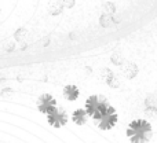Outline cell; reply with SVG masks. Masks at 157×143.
Instances as JSON below:
<instances>
[{
  "instance_id": "cell-1",
  "label": "cell",
  "mask_w": 157,
  "mask_h": 143,
  "mask_svg": "<svg viewBox=\"0 0 157 143\" xmlns=\"http://www.w3.org/2000/svg\"><path fill=\"white\" fill-rule=\"evenodd\" d=\"M86 111L88 116H91L94 120L99 121L102 117L108 116V114L116 113L114 107H112L106 99L99 95H92L86 100Z\"/></svg>"
},
{
  "instance_id": "cell-2",
  "label": "cell",
  "mask_w": 157,
  "mask_h": 143,
  "mask_svg": "<svg viewBox=\"0 0 157 143\" xmlns=\"http://www.w3.org/2000/svg\"><path fill=\"white\" fill-rule=\"evenodd\" d=\"M127 136L131 143H147L152 138V125L146 120H134L127 127Z\"/></svg>"
},
{
  "instance_id": "cell-3",
  "label": "cell",
  "mask_w": 157,
  "mask_h": 143,
  "mask_svg": "<svg viewBox=\"0 0 157 143\" xmlns=\"http://www.w3.org/2000/svg\"><path fill=\"white\" fill-rule=\"evenodd\" d=\"M47 121L52 127L59 128V127H63L68 122V116H66V113L62 109H55L52 113L47 114Z\"/></svg>"
},
{
  "instance_id": "cell-4",
  "label": "cell",
  "mask_w": 157,
  "mask_h": 143,
  "mask_svg": "<svg viewBox=\"0 0 157 143\" xmlns=\"http://www.w3.org/2000/svg\"><path fill=\"white\" fill-rule=\"evenodd\" d=\"M37 107L41 113L44 114H50L55 110V99L51 96V95L46 94V95H41L37 100Z\"/></svg>"
},
{
  "instance_id": "cell-5",
  "label": "cell",
  "mask_w": 157,
  "mask_h": 143,
  "mask_svg": "<svg viewBox=\"0 0 157 143\" xmlns=\"http://www.w3.org/2000/svg\"><path fill=\"white\" fill-rule=\"evenodd\" d=\"M116 122H117V114L112 113V114H108V116L102 117V119L99 120V122H98V125H99L101 130L108 131V130H112V128L116 125Z\"/></svg>"
},
{
  "instance_id": "cell-6",
  "label": "cell",
  "mask_w": 157,
  "mask_h": 143,
  "mask_svg": "<svg viewBox=\"0 0 157 143\" xmlns=\"http://www.w3.org/2000/svg\"><path fill=\"white\" fill-rule=\"evenodd\" d=\"M63 95H65V98L68 100L73 102V100H76L78 98L80 92H78V88L76 85H66L65 89H63Z\"/></svg>"
},
{
  "instance_id": "cell-7",
  "label": "cell",
  "mask_w": 157,
  "mask_h": 143,
  "mask_svg": "<svg viewBox=\"0 0 157 143\" xmlns=\"http://www.w3.org/2000/svg\"><path fill=\"white\" fill-rule=\"evenodd\" d=\"M123 72L128 78H134L138 74V66L132 62H123Z\"/></svg>"
},
{
  "instance_id": "cell-8",
  "label": "cell",
  "mask_w": 157,
  "mask_h": 143,
  "mask_svg": "<svg viewBox=\"0 0 157 143\" xmlns=\"http://www.w3.org/2000/svg\"><path fill=\"white\" fill-rule=\"evenodd\" d=\"M87 117H88L87 111L86 110H81V109H77V110H75L73 114H72V120H73V122H76V124H78V125L86 124Z\"/></svg>"
},
{
  "instance_id": "cell-9",
  "label": "cell",
  "mask_w": 157,
  "mask_h": 143,
  "mask_svg": "<svg viewBox=\"0 0 157 143\" xmlns=\"http://www.w3.org/2000/svg\"><path fill=\"white\" fill-rule=\"evenodd\" d=\"M113 14H106V13H103V15L101 17V25L102 26H109V25H112L113 24Z\"/></svg>"
},
{
  "instance_id": "cell-10",
  "label": "cell",
  "mask_w": 157,
  "mask_h": 143,
  "mask_svg": "<svg viewBox=\"0 0 157 143\" xmlns=\"http://www.w3.org/2000/svg\"><path fill=\"white\" fill-rule=\"evenodd\" d=\"M112 62H113L114 65H123L124 59H123V57L120 54H113L112 55Z\"/></svg>"
},
{
  "instance_id": "cell-11",
  "label": "cell",
  "mask_w": 157,
  "mask_h": 143,
  "mask_svg": "<svg viewBox=\"0 0 157 143\" xmlns=\"http://www.w3.org/2000/svg\"><path fill=\"white\" fill-rule=\"evenodd\" d=\"M105 8H106V11H105L106 14H113L114 11H116V7H114L112 3H106V4H105Z\"/></svg>"
},
{
  "instance_id": "cell-12",
  "label": "cell",
  "mask_w": 157,
  "mask_h": 143,
  "mask_svg": "<svg viewBox=\"0 0 157 143\" xmlns=\"http://www.w3.org/2000/svg\"><path fill=\"white\" fill-rule=\"evenodd\" d=\"M61 6H65V7H72L75 4V0H58Z\"/></svg>"
}]
</instances>
